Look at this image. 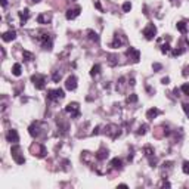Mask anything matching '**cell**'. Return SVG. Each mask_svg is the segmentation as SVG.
I'll return each instance as SVG.
<instances>
[{"instance_id":"obj_1","label":"cell","mask_w":189,"mask_h":189,"mask_svg":"<svg viewBox=\"0 0 189 189\" xmlns=\"http://www.w3.org/2000/svg\"><path fill=\"white\" fill-rule=\"evenodd\" d=\"M64 90L62 89H55V90H47V100L50 102H56V100L64 99Z\"/></svg>"},{"instance_id":"obj_2","label":"cell","mask_w":189,"mask_h":189,"mask_svg":"<svg viewBox=\"0 0 189 189\" xmlns=\"http://www.w3.org/2000/svg\"><path fill=\"white\" fill-rule=\"evenodd\" d=\"M65 111H67L68 114H71V117H74V118H78V117H80V106H78L77 102L68 104V105L65 106Z\"/></svg>"},{"instance_id":"obj_3","label":"cell","mask_w":189,"mask_h":189,"mask_svg":"<svg viewBox=\"0 0 189 189\" xmlns=\"http://www.w3.org/2000/svg\"><path fill=\"white\" fill-rule=\"evenodd\" d=\"M11 152H12V158H13V160H15L18 164H24V162H25V158L21 155V148H19L18 145L12 146V151H11Z\"/></svg>"},{"instance_id":"obj_4","label":"cell","mask_w":189,"mask_h":189,"mask_svg":"<svg viewBox=\"0 0 189 189\" xmlns=\"http://www.w3.org/2000/svg\"><path fill=\"white\" fill-rule=\"evenodd\" d=\"M39 41L41 43V47L46 50L52 49V36L50 34H41L39 37Z\"/></svg>"},{"instance_id":"obj_5","label":"cell","mask_w":189,"mask_h":189,"mask_svg":"<svg viewBox=\"0 0 189 189\" xmlns=\"http://www.w3.org/2000/svg\"><path fill=\"white\" fill-rule=\"evenodd\" d=\"M31 81L34 83V86H36V89L39 90H43L46 86V80H45V75H40V74H36V75H33L31 77Z\"/></svg>"},{"instance_id":"obj_6","label":"cell","mask_w":189,"mask_h":189,"mask_svg":"<svg viewBox=\"0 0 189 189\" xmlns=\"http://www.w3.org/2000/svg\"><path fill=\"white\" fill-rule=\"evenodd\" d=\"M155 34H157L155 25H154V24H148V25H146V28L143 30L145 39H146V40H152L154 37H155Z\"/></svg>"},{"instance_id":"obj_7","label":"cell","mask_w":189,"mask_h":189,"mask_svg":"<svg viewBox=\"0 0 189 189\" xmlns=\"http://www.w3.org/2000/svg\"><path fill=\"white\" fill-rule=\"evenodd\" d=\"M105 133L111 138V139H117L118 136H120V128L117 126H114V124H109V126H106L105 127Z\"/></svg>"},{"instance_id":"obj_8","label":"cell","mask_w":189,"mask_h":189,"mask_svg":"<svg viewBox=\"0 0 189 189\" xmlns=\"http://www.w3.org/2000/svg\"><path fill=\"white\" fill-rule=\"evenodd\" d=\"M124 41H126V39H124V36H121V34H115L114 36V40L111 41V47L112 49H118V47H121L123 45H124Z\"/></svg>"},{"instance_id":"obj_9","label":"cell","mask_w":189,"mask_h":189,"mask_svg":"<svg viewBox=\"0 0 189 189\" xmlns=\"http://www.w3.org/2000/svg\"><path fill=\"white\" fill-rule=\"evenodd\" d=\"M126 55H127L128 58L132 59V62H134V64H136V62H139V59H140V52L138 49H134V47H130V49L127 50V53H126Z\"/></svg>"},{"instance_id":"obj_10","label":"cell","mask_w":189,"mask_h":189,"mask_svg":"<svg viewBox=\"0 0 189 189\" xmlns=\"http://www.w3.org/2000/svg\"><path fill=\"white\" fill-rule=\"evenodd\" d=\"M6 139H7V142H12V143H17V142H19V136H18L17 130L11 128V130L7 132V134H6Z\"/></svg>"},{"instance_id":"obj_11","label":"cell","mask_w":189,"mask_h":189,"mask_svg":"<svg viewBox=\"0 0 189 189\" xmlns=\"http://www.w3.org/2000/svg\"><path fill=\"white\" fill-rule=\"evenodd\" d=\"M80 12H81V7H80V6H75L74 9H70V11L67 12V19L71 21L74 18H77L78 15H80Z\"/></svg>"},{"instance_id":"obj_12","label":"cell","mask_w":189,"mask_h":189,"mask_svg":"<svg viewBox=\"0 0 189 189\" xmlns=\"http://www.w3.org/2000/svg\"><path fill=\"white\" fill-rule=\"evenodd\" d=\"M65 87H67L68 90H75V87H77V77H74V75L68 77L67 83H65Z\"/></svg>"},{"instance_id":"obj_13","label":"cell","mask_w":189,"mask_h":189,"mask_svg":"<svg viewBox=\"0 0 189 189\" xmlns=\"http://www.w3.org/2000/svg\"><path fill=\"white\" fill-rule=\"evenodd\" d=\"M15 37H17V31H15V30H11V31H7V33H5L2 36L3 41H11V40H13Z\"/></svg>"},{"instance_id":"obj_14","label":"cell","mask_w":189,"mask_h":189,"mask_svg":"<svg viewBox=\"0 0 189 189\" xmlns=\"http://www.w3.org/2000/svg\"><path fill=\"white\" fill-rule=\"evenodd\" d=\"M160 114H161V111H160L158 108H151L149 111L146 112V118H148V120H154V118H155L157 115H160Z\"/></svg>"},{"instance_id":"obj_15","label":"cell","mask_w":189,"mask_h":189,"mask_svg":"<svg viewBox=\"0 0 189 189\" xmlns=\"http://www.w3.org/2000/svg\"><path fill=\"white\" fill-rule=\"evenodd\" d=\"M94 158H96V160H99V161H102V160L108 158V151H106L105 148H100V149L98 151V154L94 155Z\"/></svg>"},{"instance_id":"obj_16","label":"cell","mask_w":189,"mask_h":189,"mask_svg":"<svg viewBox=\"0 0 189 189\" xmlns=\"http://www.w3.org/2000/svg\"><path fill=\"white\" fill-rule=\"evenodd\" d=\"M18 15H19V19H21V24H25L28 21V18H30V11H28V9H24V11H21L19 12V13H18Z\"/></svg>"},{"instance_id":"obj_17","label":"cell","mask_w":189,"mask_h":189,"mask_svg":"<svg viewBox=\"0 0 189 189\" xmlns=\"http://www.w3.org/2000/svg\"><path fill=\"white\" fill-rule=\"evenodd\" d=\"M50 19H52L50 15H47V13H41V15L37 17V22H39V24H49Z\"/></svg>"},{"instance_id":"obj_18","label":"cell","mask_w":189,"mask_h":189,"mask_svg":"<svg viewBox=\"0 0 189 189\" xmlns=\"http://www.w3.org/2000/svg\"><path fill=\"white\" fill-rule=\"evenodd\" d=\"M87 36H89V39H90V40H93V41H96V43L99 41V36L94 33L93 30H89V31H87Z\"/></svg>"},{"instance_id":"obj_19","label":"cell","mask_w":189,"mask_h":189,"mask_svg":"<svg viewBox=\"0 0 189 189\" xmlns=\"http://www.w3.org/2000/svg\"><path fill=\"white\" fill-rule=\"evenodd\" d=\"M121 160H120V158H114V160H112L111 161V167L112 168H115V170H117V168H121Z\"/></svg>"},{"instance_id":"obj_20","label":"cell","mask_w":189,"mask_h":189,"mask_svg":"<svg viewBox=\"0 0 189 189\" xmlns=\"http://www.w3.org/2000/svg\"><path fill=\"white\" fill-rule=\"evenodd\" d=\"M99 72H100V65H93V68H92V71H90V75L92 77H96V75H99Z\"/></svg>"},{"instance_id":"obj_21","label":"cell","mask_w":189,"mask_h":189,"mask_svg":"<svg viewBox=\"0 0 189 189\" xmlns=\"http://www.w3.org/2000/svg\"><path fill=\"white\" fill-rule=\"evenodd\" d=\"M177 30H179V31H180L182 34H186V31H188V28H186V24H185L183 21L177 22Z\"/></svg>"},{"instance_id":"obj_22","label":"cell","mask_w":189,"mask_h":189,"mask_svg":"<svg viewBox=\"0 0 189 189\" xmlns=\"http://www.w3.org/2000/svg\"><path fill=\"white\" fill-rule=\"evenodd\" d=\"M12 72H13V75L19 77V75H21V65H19V64H15L13 68H12Z\"/></svg>"},{"instance_id":"obj_23","label":"cell","mask_w":189,"mask_h":189,"mask_svg":"<svg viewBox=\"0 0 189 189\" xmlns=\"http://www.w3.org/2000/svg\"><path fill=\"white\" fill-rule=\"evenodd\" d=\"M22 56L25 58V61H33V59H34V55L31 53V52H28V50H24Z\"/></svg>"},{"instance_id":"obj_24","label":"cell","mask_w":189,"mask_h":189,"mask_svg":"<svg viewBox=\"0 0 189 189\" xmlns=\"http://www.w3.org/2000/svg\"><path fill=\"white\" fill-rule=\"evenodd\" d=\"M145 154H146V157H152V154H154V151H152V148L151 146H145Z\"/></svg>"},{"instance_id":"obj_25","label":"cell","mask_w":189,"mask_h":189,"mask_svg":"<svg viewBox=\"0 0 189 189\" xmlns=\"http://www.w3.org/2000/svg\"><path fill=\"white\" fill-rule=\"evenodd\" d=\"M130 9H132V5H130V2H126V3L123 5V11H124V12H128Z\"/></svg>"},{"instance_id":"obj_26","label":"cell","mask_w":189,"mask_h":189,"mask_svg":"<svg viewBox=\"0 0 189 189\" xmlns=\"http://www.w3.org/2000/svg\"><path fill=\"white\" fill-rule=\"evenodd\" d=\"M168 50H170V45H168V43H166V45L161 46V52H162V53H167Z\"/></svg>"},{"instance_id":"obj_27","label":"cell","mask_w":189,"mask_h":189,"mask_svg":"<svg viewBox=\"0 0 189 189\" xmlns=\"http://www.w3.org/2000/svg\"><path fill=\"white\" fill-rule=\"evenodd\" d=\"M146 128H148V127H146L145 124H143V126H140L139 130H138V134H145V133H146Z\"/></svg>"},{"instance_id":"obj_28","label":"cell","mask_w":189,"mask_h":189,"mask_svg":"<svg viewBox=\"0 0 189 189\" xmlns=\"http://www.w3.org/2000/svg\"><path fill=\"white\" fill-rule=\"evenodd\" d=\"M183 173L185 174H189V162L188 161L183 162Z\"/></svg>"},{"instance_id":"obj_29","label":"cell","mask_w":189,"mask_h":189,"mask_svg":"<svg viewBox=\"0 0 189 189\" xmlns=\"http://www.w3.org/2000/svg\"><path fill=\"white\" fill-rule=\"evenodd\" d=\"M136 100H138V96H136V94H132V96H128V98H127V102H128V104H130V102H136Z\"/></svg>"},{"instance_id":"obj_30","label":"cell","mask_w":189,"mask_h":189,"mask_svg":"<svg viewBox=\"0 0 189 189\" xmlns=\"http://www.w3.org/2000/svg\"><path fill=\"white\" fill-rule=\"evenodd\" d=\"M182 92L189 96V84H183V86H182Z\"/></svg>"},{"instance_id":"obj_31","label":"cell","mask_w":189,"mask_h":189,"mask_svg":"<svg viewBox=\"0 0 189 189\" xmlns=\"http://www.w3.org/2000/svg\"><path fill=\"white\" fill-rule=\"evenodd\" d=\"M59 80H61V74L55 72V74H53V81H59Z\"/></svg>"},{"instance_id":"obj_32","label":"cell","mask_w":189,"mask_h":189,"mask_svg":"<svg viewBox=\"0 0 189 189\" xmlns=\"http://www.w3.org/2000/svg\"><path fill=\"white\" fill-rule=\"evenodd\" d=\"M183 109H185V112H186V115L189 117V104H183Z\"/></svg>"},{"instance_id":"obj_33","label":"cell","mask_w":189,"mask_h":189,"mask_svg":"<svg viewBox=\"0 0 189 189\" xmlns=\"http://www.w3.org/2000/svg\"><path fill=\"white\" fill-rule=\"evenodd\" d=\"M154 70H157V71L161 70V65H160V64H154Z\"/></svg>"},{"instance_id":"obj_34","label":"cell","mask_w":189,"mask_h":189,"mask_svg":"<svg viewBox=\"0 0 189 189\" xmlns=\"http://www.w3.org/2000/svg\"><path fill=\"white\" fill-rule=\"evenodd\" d=\"M6 5H7V0H2V6H3V7H6Z\"/></svg>"},{"instance_id":"obj_35","label":"cell","mask_w":189,"mask_h":189,"mask_svg":"<svg viewBox=\"0 0 189 189\" xmlns=\"http://www.w3.org/2000/svg\"><path fill=\"white\" fill-rule=\"evenodd\" d=\"M162 186H170V183H168V182H162Z\"/></svg>"},{"instance_id":"obj_36","label":"cell","mask_w":189,"mask_h":189,"mask_svg":"<svg viewBox=\"0 0 189 189\" xmlns=\"http://www.w3.org/2000/svg\"><path fill=\"white\" fill-rule=\"evenodd\" d=\"M30 2H33V3H39L40 0H30Z\"/></svg>"}]
</instances>
